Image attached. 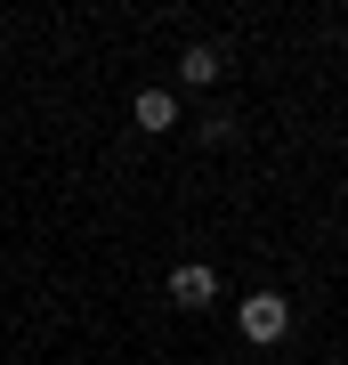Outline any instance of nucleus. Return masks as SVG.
<instances>
[{"instance_id": "1", "label": "nucleus", "mask_w": 348, "mask_h": 365, "mask_svg": "<svg viewBox=\"0 0 348 365\" xmlns=\"http://www.w3.org/2000/svg\"><path fill=\"white\" fill-rule=\"evenodd\" d=\"M235 333H243L251 349H275V341L292 333V300L284 292H251L243 309H235Z\"/></svg>"}, {"instance_id": "5", "label": "nucleus", "mask_w": 348, "mask_h": 365, "mask_svg": "<svg viewBox=\"0 0 348 365\" xmlns=\"http://www.w3.org/2000/svg\"><path fill=\"white\" fill-rule=\"evenodd\" d=\"M194 138H203V146H227V138H235V114H203V122H194Z\"/></svg>"}, {"instance_id": "3", "label": "nucleus", "mask_w": 348, "mask_h": 365, "mask_svg": "<svg viewBox=\"0 0 348 365\" xmlns=\"http://www.w3.org/2000/svg\"><path fill=\"white\" fill-rule=\"evenodd\" d=\"M130 122H138L146 138L179 130V90H138V98H130Z\"/></svg>"}, {"instance_id": "2", "label": "nucleus", "mask_w": 348, "mask_h": 365, "mask_svg": "<svg viewBox=\"0 0 348 365\" xmlns=\"http://www.w3.org/2000/svg\"><path fill=\"white\" fill-rule=\"evenodd\" d=\"M170 300L203 317L211 300H219V268H211V260H179V268H170Z\"/></svg>"}, {"instance_id": "4", "label": "nucleus", "mask_w": 348, "mask_h": 365, "mask_svg": "<svg viewBox=\"0 0 348 365\" xmlns=\"http://www.w3.org/2000/svg\"><path fill=\"white\" fill-rule=\"evenodd\" d=\"M219 73H227V49H211V41H186L179 49V81L186 90H219Z\"/></svg>"}]
</instances>
